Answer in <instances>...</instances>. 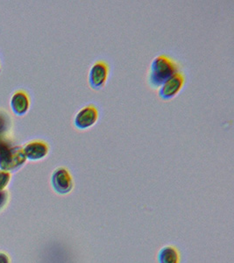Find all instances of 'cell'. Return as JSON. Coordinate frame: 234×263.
Masks as SVG:
<instances>
[{
  "label": "cell",
  "mask_w": 234,
  "mask_h": 263,
  "mask_svg": "<svg viewBox=\"0 0 234 263\" xmlns=\"http://www.w3.org/2000/svg\"><path fill=\"white\" fill-rule=\"evenodd\" d=\"M180 67L176 61L166 54L155 57L151 63L148 84L153 89H159L169 78L179 72Z\"/></svg>",
  "instance_id": "6da1fadb"
},
{
  "label": "cell",
  "mask_w": 234,
  "mask_h": 263,
  "mask_svg": "<svg viewBox=\"0 0 234 263\" xmlns=\"http://www.w3.org/2000/svg\"><path fill=\"white\" fill-rule=\"evenodd\" d=\"M27 161L23 148L12 147L6 136L0 137V168L2 171H13L21 167Z\"/></svg>",
  "instance_id": "7a4b0ae2"
},
{
  "label": "cell",
  "mask_w": 234,
  "mask_h": 263,
  "mask_svg": "<svg viewBox=\"0 0 234 263\" xmlns=\"http://www.w3.org/2000/svg\"><path fill=\"white\" fill-rule=\"evenodd\" d=\"M110 67L108 63L99 60L93 63L89 71V84L92 90H99L105 87L108 80Z\"/></svg>",
  "instance_id": "3957f363"
},
{
  "label": "cell",
  "mask_w": 234,
  "mask_h": 263,
  "mask_svg": "<svg viewBox=\"0 0 234 263\" xmlns=\"http://www.w3.org/2000/svg\"><path fill=\"white\" fill-rule=\"evenodd\" d=\"M52 187L57 194L66 195L74 188V180L69 170L65 167H57L51 177Z\"/></svg>",
  "instance_id": "277c9868"
},
{
  "label": "cell",
  "mask_w": 234,
  "mask_h": 263,
  "mask_svg": "<svg viewBox=\"0 0 234 263\" xmlns=\"http://www.w3.org/2000/svg\"><path fill=\"white\" fill-rule=\"evenodd\" d=\"M99 118V109L93 104H90L84 106L75 114L74 126L78 130H87L96 125Z\"/></svg>",
  "instance_id": "5b68a950"
},
{
  "label": "cell",
  "mask_w": 234,
  "mask_h": 263,
  "mask_svg": "<svg viewBox=\"0 0 234 263\" xmlns=\"http://www.w3.org/2000/svg\"><path fill=\"white\" fill-rule=\"evenodd\" d=\"M184 84L185 77L183 73L179 71L160 87L158 91L160 99H162V100H170L174 99V97L182 90Z\"/></svg>",
  "instance_id": "8992f818"
},
{
  "label": "cell",
  "mask_w": 234,
  "mask_h": 263,
  "mask_svg": "<svg viewBox=\"0 0 234 263\" xmlns=\"http://www.w3.org/2000/svg\"><path fill=\"white\" fill-rule=\"evenodd\" d=\"M25 156L31 161H39L45 158L49 152V146L45 141L36 140L27 143L23 148Z\"/></svg>",
  "instance_id": "52a82bcc"
},
{
  "label": "cell",
  "mask_w": 234,
  "mask_h": 263,
  "mask_svg": "<svg viewBox=\"0 0 234 263\" xmlns=\"http://www.w3.org/2000/svg\"><path fill=\"white\" fill-rule=\"evenodd\" d=\"M11 106L14 114L18 116L24 115L27 114L30 106L29 97L23 90H18L11 99Z\"/></svg>",
  "instance_id": "ba28073f"
},
{
  "label": "cell",
  "mask_w": 234,
  "mask_h": 263,
  "mask_svg": "<svg viewBox=\"0 0 234 263\" xmlns=\"http://www.w3.org/2000/svg\"><path fill=\"white\" fill-rule=\"evenodd\" d=\"M159 263H180V254L174 246H165L158 254Z\"/></svg>",
  "instance_id": "9c48e42d"
},
{
  "label": "cell",
  "mask_w": 234,
  "mask_h": 263,
  "mask_svg": "<svg viewBox=\"0 0 234 263\" xmlns=\"http://www.w3.org/2000/svg\"><path fill=\"white\" fill-rule=\"evenodd\" d=\"M9 118L8 115L0 111V137L6 136V133L9 127Z\"/></svg>",
  "instance_id": "30bf717a"
},
{
  "label": "cell",
  "mask_w": 234,
  "mask_h": 263,
  "mask_svg": "<svg viewBox=\"0 0 234 263\" xmlns=\"http://www.w3.org/2000/svg\"><path fill=\"white\" fill-rule=\"evenodd\" d=\"M11 175L8 171H0V191H3L9 183Z\"/></svg>",
  "instance_id": "8fae6325"
},
{
  "label": "cell",
  "mask_w": 234,
  "mask_h": 263,
  "mask_svg": "<svg viewBox=\"0 0 234 263\" xmlns=\"http://www.w3.org/2000/svg\"><path fill=\"white\" fill-rule=\"evenodd\" d=\"M7 198H8L7 192L0 191V208H2L6 204V202H7Z\"/></svg>",
  "instance_id": "7c38bea8"
},
{
  "label": "cell",
  "mask_w": 234,
  "mask_h": 263,
  "mask_svg": "<svg viewBox=\"0 0 234 263\" xmlns=\"http://www.w3.org/2000/svg\"><path fill=\"white\" fill-rule=\"evenodd\" d=\"M0 263H9V259L7 257V255L0 253Z\"/></svg>",
  "instance_id": "4fadbf2b"
}]
</instances>
